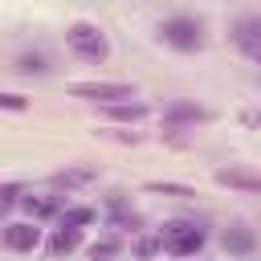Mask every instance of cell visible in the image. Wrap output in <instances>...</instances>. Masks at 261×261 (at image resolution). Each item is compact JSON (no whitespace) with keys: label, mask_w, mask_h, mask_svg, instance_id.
<instances>
[{"label":"cell","mask_w":261,"mask_h":261,"mask_svg":"<svg viewBox=\"0 0 261 261\" xmlns=\"http://www.w3.org/2000/svg\"><path fill=\"white\" fill-rule=\"evenodd\" d=\"M69 94L106 106V102H126V98H135V86H126V82H73Z\"/></svg>","instance_id":"4"},{"label":"cell","mask_w":261,"mask_h":261,"mask_svg":"<svg viewBox=\"0 0 261 261\" xmlns=\"http://www.w3.org/2000/svg\"><path fill=\"white\" fill-rule=\"evenodd\" d=\"M237 41H241L249 53H253V49H261V20H253V16H249V20H241V24H237Z\"/></svg>","instance_id":"14"},{"label":"cell","mask_w":261,"mask_h":261,"mask_svg":"<svg viewBox=\"0 0 261 261\" xmlns=\"http://www.w3.org/2000/svg\"><path fill=\"white\" fill-rule=\"evenodd\" d=\"M216 184L237 188V192H257V196H261V171H245V167H220V171H216Z\"/></svg>","instance_id":"6"},{"label":"cell","mask_w":261,"mask_h":261,"mask_svg":"<svg viewBox=\"0 0 261 261\" xmlns=\"http://www.w3.org/2000/svg\"><path fill=\"white\" fill-rule=\"evenodd\" d=\"M102 110H106V118H114V122H139V118H147V106L135 102V98H126V102H106Z\"/></svg>","instance_id":"10"},{"label":"cell","mask_w":261,"mask_h":261,"mask_svg":"<svg viewBox=\"0 0 261 261\" xmlns=\"http://www.w3.org/2000/svg\"><path fill=\"white\" fill-rule=\"evenodd\" d=\"M155 253H163V241H159V237H143V241L135 245V257H155Z\"/></svg>","instance_id":"18"},{"label":"cell","mask_w":261,"mask_h":261,"mask_svg":"<svg viewBox=\"0 0 261 261\" xmlns=\"http://www.w3.org/2000/svg\"><path fill=\"white\" fill-rule=\"evenodd\" d=\"M77 245H82V228H69V224H57L53 237H49V253L53 257H69Z\"/></svg>","instance_id":"8"},{"label":"cell","mask_w":261,"mask_h":261,"mask_svg":"<svg viewBox=\"0 0 261 261\" xmlns=\"http://www.w3.org/2000/svg\"><path fill=\"white\" fill-rule=\"evenodd\" d=\"M20 208L29 212V220H49V216L61 212L57 196H20Z\"/></svg>","instance_id":"9"},{"label":"cell","mask_w":261,"mask_h":261,"mask_svg":"<svg viewBox=\"0 0 261 261\" xmlns=\"http://www.w3.org/2000/svg\"><path fill=\"white\" fill-rule=\"evenodd\" d=\"M49 65H45V57L41 53H29V57H20V73H45Z\"/></svg>","instance_id":"19"},{"label":"cell","mask_w":261,"mask_h":261,"mask_svg":"<svg viewBox=\"0 0 261 261\" xmlns=\"http://www.w3.org/2000/svg\"><path fill=\"white\" fill-rule=\"evenodd\" d=\"M0 110L20 114V110H29V98H24V94H4V90H0Z\"/></svg>","instance_id":"17"},{"label":"cell","mask_w":261,"mask_h":261,"mask_svg":"<svg viewBox=\"0 0 261 261\" xmlns=\"http://www.w3.org/2000/svg\"><path fill=\"white\" fill-rule=\"evenodd\" d=\"M94 220H98L94 208H61V212H57V224H69V228H86V224H94Z\"/></svg>","instance_id":"13"},{"label":"cell","mask_w":261,"mask_h":261,"mask_svg":"<svg viewBox=\"0 0 261 261\" xmlns=\"http://www.w3.org/2000/svg\"><path fill=\"white\" fill-rule=\"evenodd\" d=\"M159 241H163V253H171V257H196L200 249H204V228L200 224H188V220H171V224H163V232H159Z\"/></svg>","instance_id":"2"},{"label":"cell","mask_w":261,"mask_h":261,"mask_svg":"<svg viewBox=\"0 0 261 261\" xmlns=\"http://www.w3.org/2000/svg\"><path fill=\"white\" fill-rule=\"evenodd\" d=\"M245 122H249V126H257V122H261V110H249V114H245Z\"/></svg>","instance_id":"21"},{"label":"cell","mask_w":261,"mask_h":261,"mask_svg":"<svg viewBox=\"0 0 261 261\" xmlns=\"http://www.w3.org/2000/svg\"><path fill=\"white\" fill-rule=\"evenodd\" d=\"M0 241H4V249H12V253H33V249L41 245V228H37L33 220H20V224H8V228L0 232Z\"/></svg>","instance_id":"5"},{"label":"cell","mask_w":261,"mask_h":261,"mask_svg":"<svg viewBox=\"0 0 261 261\" xmlns=\"http://www.w3.org/2000/svg\"><path fill=\"white\" fill-rule=\"evenodd\" d=\"M204 118H208V110L196 106V102H171L163 110V122L167 126H188V122H204Z\"/></svg>","instance_id":"7"},{"label":"cell","mask_w":261,"mask_h":261,"mask_svg":"<svg viewBox=\"0 0 261 261\" xmlns=\"http://www.w3.org/2000/svg\"><path fill=\"white\" fill-rule=\"evenodd\" d=\"M20 196H24V192H20L16 184H0V216H4L12 204H20Z\"/></svg>","instance_id":"16"},{"label":"cell","mask_w":261,"mask_h":261,"mask_svg":"<svg viewBox=\"0 0 261 261\" xmlns=\"http://www.w3.org/2000/svg\"><path fill=\"white\" fill-rule=\"evenodd\" d=\"M253 245H257V241H253V232H249V228H228V232H224V249H228V253H237V257H249V253H253Z\"/></svg>","instance_id":"12"},{"label":"cell","mask_w":261,"mask_h":261,"mask_svg":"<svg viewBox=\"0 0 261 261\" xmlns=\"http://www.w3.org/2000/svg\"><path fill=\"white\" fill-rule=\"evenodd\" d=\"M159 37L171 49H179V53H196L204 45V20H196V16H171V20L159 24Z\"/></svg>","instance_id":"3"},{"label":"cell","mask_w":261,"mask_h":261,"mask_svg":"<svg viewBox=\"0 0 261 261\" xmlns=\"http://www.w3.org/2000/svg\"><path fill=\"white\" fill-rule=\"evenodd\" d=\"M151 192H167V196H196L192 188H179V184H147Z\"/></svg>","instance_id":"20"},{"label":"cell","mask_w":261,"mask_h":261,"mask_svg":"<svg viewBox=\"0 0 261 261\" xmlns=\"http://www.w3.org/2000/svg\"><path fill=\"white\" fill-rule=\"evenodd\" d=\"M114 253H122V241H94V245H90V257H94V261H106V257H114Z\"/></svg>","instance_id":"15"},{"label":"cell","mask_w":261,"mask_h":261,"mask_svg":"<svg viewBox=\"0 0 261 261\" xmlns=\"http://www.w3.org/2000/svg\"><path fill=\"white\" fill-rule=\"evenodd\" d=\"M94 175H98L94 167H65V171H57V175H53V188H65V192H69V188H82V184H90Z\"/></svg>","instance_id":"11"},{"label":"cell","mask_w":261,"mask_h":261,"mask_svg":"<svg viewBox=\"0 0 261 261\" xmlns=\"http://www.w3.org/2000/svg\"><path fill=\"white\" fill-rule=\"evenodd\" d=\"M65 45H69L73 57H82V61H90V65H98V61L110 57V41H106V33H102L94 20H73V24L65 29Z\"/></svg>","instance_id":"1"}]
</instances>
